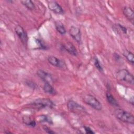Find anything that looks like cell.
I'll use <instances>...</instances> for the list:
<instances>
[{
	"mask_svg": "<svg viewBox=\"0 0 134 134\" xmlns=\"http://www.w3.org/2000/svg\"><path fill=\"white\" fill-rule=\"evenodd\" d=\"M114 114L115 117L121 121L130 124H134L133 115L127 111L118 108L115 110Z\"/></svg>",
	"mask_w": 134,
	"mask_h": 134,
	"instance_id": "1",
	"label": "cell"
},
{
	"mask_svg": "<svg viewBox=\"0 0 134 134\" xmlns=\"http://www.w3.org/2000/svg\"><path fill=\"white\" fill-rule=\"evenodd\" d=\"M83 101L86 104L89 105L94 109L99 111L102 109L101 103L96 97L91 94L85 95L83 97Z\"/></svg>",
	"mask_w": 134,
	"mask_h": 134,
	"instance_id": "2",
	"label": "cell"
},
{
	"mask_svg": "<svg viewBox=\"0 0 134 134\" xmlns=\"http://www.w3.org/2000/svg\"><path fill=\"white\" fill-rule=\"evenodd\" d=\"M31 105L38 109H42L44 108H52L54 106V104L50 99L40 98L34 100L31 103Z\"/></svg>",
	"mask_w": 134,
	"mask_h": 134,
	"instance_id": "3",
	"label": "cell"
},
{
	"mask_svg": "<svg viewBox=\"0 0 134 134\" xmlns=\"http://www.w3.org/2000/svg\"><path fill=\"white\" fill-rule=\"evenodd\" d=\"M116 77L117 80L133 84L134 77L133 75L126 69H120L116 72Z\"/></svg>",
	"mask_w": 134,
	"mask_h": 134,
	"instance_id": "4",
	"label": "cell"
},
{
	"mask_svg": "<svg viewBox=\"0 0 134 134\" xmlns=\"http://www.w3.org/2000/svg\"><path fill=\"white\" fill-rule=\"evenodd\" d=\"M66 106L70 111L75 114L86 113L85 108L83 106L73 100H69L66 103Z\"/></svg>",
	"mask_w": 134,
	"mask_h": 134,
	"instance_id": "5",
	"label": "cell"
},
{
	"mask_svg": "<svg viewBox=\"0 0 134 134\" xmlns=\"http://www.w3.org/2000/svg\"><path fill=\"white\" fill-rule=\"evenodd\" d=\"M48 61L50 64L54 66L62 69H65L66 68V65L63 60H60L53 55L49 56L48 58Z\"/></svg>",
	"mask_w": 134,
	"mask_h": 134,
	"instance_id": "6",
	"label": "cell"
},
{
	"mask_svg": "<svg viewBox=\"0 0 134 134\" xmlns=\"http://www.w3.org/2000/svg\"><path fill=\"white\" fill-rule=\"evenodd\" d=\"M15 31L22 42L25 44H27L28 39V36L23 27L20 25H17L15 28Z\"/></svg>",
	"mask_w": 134,
	"mask_h": 134,
	"instance_id": "7",
	"label": "cell"
},
{
	"mask_svg": "<svg viewBox=\"0 0 134 134\" xmlns=\"http://www.w3.org/2000/svg\"><path fill=\"white\" fill-rule=\"evenodd\" d=\"M37 75L45 83H48L51 84H52L53 83V79L51 74L44 70H38L37 71Z\"/></svg>",
	"mask_w": 134,
	"mask_h": 134,
	"instance_id": "8",
	"label": "cell"
},
{
	"mask_svg": "<svg viewBox=\"0 0 134 134\" xmlns=\"http://www.w3.org/2000/svg\"><path fill=\"white\" fill-rule=\"evenodd\" d=\"M70 36L79 43H80L82 41L81 34L80 29L75 26H72L70 27L69 30Z\"/></svg>",
	"mask_w": 134,
	"mask_h": 134,
	"instance_id": "9",
	"label": "cell"
},
{
	"mask_svg": "<svg viewBox=\"0 0 134 134\" xmlns=\"http://www.w3.org/2000/svg\"><path fill=\"white\" fill-rule=\"evenodd\" d=\"M48 6L49 9L55 14H63L64 10L62 7L55 1H51L48 2Z\"/></svg>",
	"mask_w": 134,
	"mask_h": 134,
	"instance_id": "10",
	"label": "cell"
},
{
	"mask_svg": "<svg viewBox=\"0 0 134 134\" xmlns=\"http://www.w3.org/2000/svg\"><path fill=\"white\" fill-rule=\"evenodd\" d=\"M62 48H63V50L68 52L69 54H70L72 55L73 56H76L77 54V51L75 47V46L73 44V43L70 42H67L63 44L62 45Z\"/></svg>",
	"mask_w": 134,
	"mask_h": 134,
	"instance_id": "11",
	"label": "cell"
},
{
	"mask_svg": "<svg viewBox=\"0 0 134 134\" xmlns=\"http://www.w3.org/2000/svg\"><path fill=\"white\" fill-rule=\"evenodd\" d=\"M122 12L125 16L133 24V19H134V15L133 10L129 7L125 6L122 9Z\"/></svg>",
	"mask_w": 134,
	"mask_h": 134,
	"instance_id": "12",
	"label": "cell"
},
{
	"mask_svg": "<svg viewBox=\"0 0 134 134\" xmlns=\"http://www.w3.org/2000/svg\"><path fill=\"white\" fill-rule=\"evenodd\" d=\"M23 122L27 126L34 127L36 125V120L29 116H24L22 117Z\"/></svg>",
	"mask_w": 134,
	"mask_h": 134,
	"instance_id": "13",
	"label": "cell"
},
{
	"mask_svg": "<svg viewBox=\"0 0 134 134\" xmlns=\"http://www.w3.org/2000/svg\"><path fill=\"white\" fill-rule=\"evenodd\" d=\"M106 97L107 102L112 106L115 107H119V104L117 102L115 98L113 96V95L108 92L106 93Z\"/></svg>",
	"mask_w": 134,
	"mask_h": 134,
	"instance_id": "14",
	"label": "cell"
},
{
	"mask_svg": "<svg viewBox=\"0 0 134 134\" xmlns=\"http://www.w3.org/2000/svg\"><path fill=\"white\" fill-rule=\"evenodd\" d=\"M43 90L45 93L49 94L54 95L56 93V91L53 88V87L52 86V85L48 83H44L43 86Z\"/></svg>",
	"mask_w": 134,
	"mask_h": 134,
	"instance_id": "15",
	"label": "cell"
},
{
	"mask_svg": "<svg viewBox=\"0 0 134 134\" xmlns=\"http://www.w3.org/2000/svg\"><path fill=\"white\" fill-rule=\"evenodd\" d=\"M55 27L57 31L61 35H64L66 33L65 28L63 24L60 21L55 22Z\"/></svg>",
	"mask_w": 134,
	"mask_h": 134,
	"instance_id": "16",
	"label": "cell"
},
{
	"mask_svg": "<svg viewBox=\"0 0 134 134\" xmlns=\"http://www.w3.org/2000/svg\"><path fill=\"white\" fill-rule=\"evenodd\" d=\"M37 120L39 122H47L52 124V120L50 117L46 115H40L37 117Z\"/></svg>",
	"mask_w": 134,
	"mask_h": 134,
	"instance_id": "17",
	"label": "cell"
},
{
	"mask_svg": "<svg viewBox=\"0 0 134 134\" xmlns=\"http://www.w3.org/2000/svg\"><path fill=\"white\" fill-rule=\"evenodd\" d=\"M123 55L126 58V59H127V60L130 63L132 64H133L134 63V57H133V53L127 50H125L123 52Z\"/></svg>",
	"mask_w": 134,
	"mask_h": 134,
	"instance_id": "18",
	"label": "cell"
},
{
	"mask_svg": "<svg viewBox=\"0 0 134 134\" xmlns=\"http://www.w3.org/2000/svg\"><path fill=\"white\" fill-rule=\"evenodd\" d=\"M20 3L23 5L25 6L29 10H34L35 9V5L34 2L31 0H26V1H21Z\"/></svg>",
	"mask_w": 134,
	"mask_h": 134,
	"instance_id": "19",
	"label": "cell"
},
{
	"mask_svg": "<svg viewBox=\"0 0 134 134\" xmlns=\"http://www.w3.org/2000/svg\"><path fill=\"white\" fill-rule=\"evenodd\" d=\"M94 64L96 68L100 72H103V68L101 64H100L99 61L98 60V58L97 57H95L94 59Z\"/></svg>",
	"mask_w": 134,
	"mask_h": 134,
	"instance_id": "20",
	"label": "cell"
},
{
	"mask_svg": "<svg viewBox=\"0 0 134 134\" xmlns=\"http://www.w3.org/2000/svg\"><path fill=\"white\" fill-rule=\"evenodd\" d=\"M42 128L43 129V130L46 132L48 133H50V134H53V133H55V132L53 131L52 130H51L49 127H48V126H46V125H43Z\"/></svg>",
	"mask_w": 134,
	"mask_h": 134,
	"instance_id": "21",
	"label": "cell"
},
{
	"mask_svg": "<svg viewBox=\"0 0 134 134\" xmlns=\"http://www.w3.org/2000/svg\"><path fill=\"white\" fill-rule=\"evenodd\" d=\"M83 128H84V130L86 133H90V134L95 133V132L90 127L87 126H84L83 127Z\"/></svg>",
	"mask_w": 134,
	"mask_h": 134,
	"instance_id": "22",
	"label": "cell"
},
{
	"mask_svg": "<svg viewBox=\"0 0 134 134\" xmlns=\"http://www.w3.org/2000/svg\"><path fill=\"white\" fill-rule=\"evenodd\" d=\"M117 25L120 28V29L122 30V32H123L124 34H127V28H126L125 27H124V26H122V25H120V24H117Z\"/></svg>",
	"mask_w": 134,
	"mask_h": 134,
	"instance_id": "23",
	"label": "cell"
},
{
	"mask_svg": "<svg viewBox=\"0 0 134 134\" xmlns=\"http://www.w3.org/2000/svg\"><path fill=\"white\" fill-rule=\"evenodd\" d=\"M130 103H131L132 105H133V97H132L131 98V99H130Z\"/></svg>",
	"mask_w": 134,
	"mask_h": 134,
	"instance_id": "24",
	"label": "cell"
}]
</instances>
